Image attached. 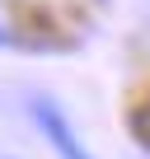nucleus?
I'll return each mask as SVG.
<instances>
[{
  "mask_svg": "<svg viewBox=\"0 0 150 159\" xmlns=\"http://www.w3.org/2000/svg\"><path fill=\"white\" fill-rule=\"evenodd\" d=\"M28 112H33V122H38V131L52 140V150L61 154V159H94L85 145H80V136L70 131V122H66V112L52 103V98H33L28 103Z\"/></svg>",
  "mask_w": 150,
  "mask_h": 159,
  "instance_id": "1",
  "label": "nucleus"
},
{
  "mask_svg": "<svg viewBox=\"0 0 150 159\" xmlns=\"http://www.w3.org/2000/svg\"><path fill=\"white\" fill-rule=\"evenodd\" d=\"M0 47H10V33H5V28H0Z\"/></svg>",
  "mask_w": 150,
  "mask_h": 159,
  "instance_id": "2",
  "label": "nucleus"
}]
</instances>
